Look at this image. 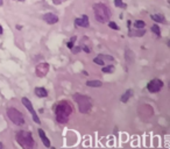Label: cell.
<instances>
[{
	"mask_svg": "<svg viewBox=\"0 0 170 149\" xmlns=\"http://www.w3.org/2000/svg\"><path fill=\"white\" fill-rule=\"evenodd\" d=\"M2 4H4V1H2V0H0V6H2Z\"/></svg>",
	"mask_w": 170,
	"mask_h": 149,
	"instance_id": "obj_29",
	"label": "cell"
},
{
	"mask_svg": "<svg viewBox=\"0 0 170 149\" xmlns=\"http://www.w3.org/2000/svg\"><path fill=\"white\" fill-rule=\"evenodd\" d=\"M75 26L78 27H89L90 26V21H89V18L86 15H83L82 18H77L75 20Z\"/></svg>",
	"mask_w": 170,
	"mask_h": 149,
	"instance_id": "obj_10",
	"label": "cell"
},
{
	"mask_svg": "<svg viewBox=\"0 0 170 149\" xmlns=\"http://www.w3.org/2000/svg\"><path fill=\"white\" fill-rule=\"evenodd\" d=\"M21 101H22V104L25 105V107H26L28 111L32 113V115H33V120H34L36 123L41 122V121H40V119H38V116H37V114H36L35 110H34V107H33V105H32V103L29 101V99H28V98H26V97H23V98L21 99Z\"/></svg>",
	"mask_w": 170,
	"mask_h": 149,
	"instance_id": "obj_7",
	"label": "cell"
},
{
	"mask_svg": "<svg viewBox=\"0 0 170 149\" xmlns=\"http://www.w3.org/2000/svg\"><path fill=\"white\" fill-rule=\"evenodd\" d=\"M146 26V23H144V21L142 20H135L134 21V27L135 29H137V30H142L143 28Z\"/></svg>",
	"mask_w": 170,
	"mask_h": 149,
	"instance_id": "obj_17",
	"label": "cell"
},
{
	"mask_svg": "<svg viewBox=\"0 0 170 149\" xmlns=\"http://www.w3.org/2000/svg\"><path fill=\"white\" fill-rule=\"evenodd\" d=\"M108 27L112 28V29H114V30H119V29H120L119 26L116 25L115 22H113V21H108Z\"/></svg>",
	"mask_w": 170,
	"mask_h": 149,
	"instance_id": "obj_23",
	"label": "cell"
},
{
	"mask_svg": "<svg viewBox=\"0 0 170 149\" xmlns=\"http://www.w3.org/2000/svg\"><path fill=\"white\" fill-rule=\"evenodd\" d=\"M93 63H96V64H98V65H101V66L105 65V62L103 61V58L99 57V56H97L96 58H93Z\"/></svg>",
	"mask_w": 170,
	"mask_h": 149,
	"instance_id": "obj_21",
	"label": "cell"
},
{
	"mask_svg": "<svg viewBox=\"0 0 170 149\" xmlns=\"http://www.w3.org/2000/svg\"><path fill=\"white\" fill-rule=\"evenodd\" d=\"M82 49H83L85 53H90V51H91V50H90V48L89 47H86V45H83V47H82Z\"/></svg>",
	"mask_w": 170,
	"mask_h": 149,
	"instance_id": "obj_26",
	"label": "cell"
},
{
	"mask_svg": "<svg viewBox=\"0 0 170 149\" xmlns=\"http://www.w3.org/2000/svg\"><path fill=\"white\" fill-rule=\"evenodd\" d=\"M66 47H68L69 49H71L72 47H75V45H73V41H71V40H70V41H69V42L66 43Z\"/></svg>",
	"mask_w": 170,
	"mask_h": 149,
	"instance_id": "obj_25",
	"label": "cell"
},
{
	"mask_svg": "<svg viewBox=\"0 0 170 149\" xmlns=\"http://www.w3.org/2000/svg\"><path fill=\"white\" fill-rule=\"evenodd\" d=\"M16 29H18V30H21V29H22V27L20 26V25H18V26H16Z\"/></svg>",
	"mask_w": 170,
	"mask_h": 149,
	"instance_id": "obj_27",
	"label": "cell"
},
{
	"mask_svg": "<svg viewBox=\"0 0 170 149\" xmlns=\"http://www.w3.org/2000/svg\"><path fill=\"white\" fill-rule=\"evenodd\" d=\"M98 56L99 57H101L104 62L105 61H113V60H114V58H113L112 56H110V55H101V54H100V55H98Z\"/></svg>",
	"mask_w": 170,
	"mask_h": 149,
	"instance_id": "obj_22",
	"label": "cell"
},
{
	"mask_svg": "<svg viewBox=\"0 0 170 149\" xmlns=\"http://www.w3.org/2000/svg\"><path fill=\"white\" fill-rule=\"evenodd\" d=\"M16 141L22 148H33L35 146V142L30 132L20 131L19 133H16Z\"/></svg>",
	"mask_w": 170,
	"mask_h": 149,
	"instance_id": "obj_3",
	"label": "cell"
},
{
	"mask_svg": "<svg viewBox=\"0 0 170 149\" xmlns=\"http://www.w3.org/2000/svg\"><path fill=\"white\" fill-rule=\"evenodd\" d=\"M72 112V107L68 101L62 100L60 101L55 107V113H56V121L58 123H66L69 121V116Z\"/></svg>",
	"mask_w": 170,
	"mask_h": 149,
	"instance_id": "obj_1",
	"label": "cell"
},
{
	"mask_svg": "<svg viewBox=\"0 0 170 149\" xmlns=\"http://www.w3.org/2000/svg\"><path fill=\"white\" fill-rule=\"evenodd\" d=\"M0 148H4V146H2V144H1V143H0Z\"/></svg>",
	"mask_w": 170,
	"mask_h": 149,
	"instance_id": "obj_30",
	"label": "cell"
},
{
	"mask_svg": "<svg viewBox=\"0 0 170 149\" xmlns=\"http://www.w3.org/2000/svg\"><path fill=\"white\" fill-rule=\"evenodd\" d=\"M150 29H152V32L154 33V34H156L157 37H160V36H161V29L159 28L157 25H153V26L150 27Z\"/></svg>",
	"mask_w": 170,
	"mask_h": 149,
	"instance_id": "obj_18",
	"label": "cell"
},
{
	"mask_svg": "<svg viewBox=\"0 0 170 149\" xmlns=\"http://www.w3.org/2000/svg\"><path fill=\"white\" fill-rule=\"evenodd\" d=\"M71 50H72V53H73V54H78V53H79V51L82 50V48H81V47H78V45H77L76 48H73V47H72V48H71Z\"/></svg>",
	"mask_w": 170,
	"mask_h": 149,
	"instance_id": "obj_24",
	"label": "cell"
},
{
	"mask_svg": "<svg viewBox=\"0 0 170 149\" xmlns=\"http://www.w3.org/2000/svg\"><path fill=\"white\" fill-rule=\"evenodd\" d=\"M48 71H49V64H47V63L38 64V65L36 66V75H37L38 77L45 76V75L48 73Z\"/></svg>",
	"mask_w": 170,
	"mask_h": 149,
	"instance_id": "obj_8",
	"label": "cell"
},
{
	"mask_svg": "<svg viewBox=\"0 0 170 149\" xmlns=\"http://www.w3.org/2000/svg\"><path fill=\"white\" fill-rule=\"evenodd\" d=\"M7 116L12 120V122L15 123L16 126H22L26 122L23 114L21 113L19 110H16L15 107H9L7 110Z\"/></svg>",
	"mask_w": 170,
	"mask_h": 149,
	"instance_id": "obj_5",
	"label": "cell"
},
{
	"mask_svg": "<svg viewBox=\"0 0 170 149\" xmlns=\"http://www.w3.org/2000/svg\"><path fill=\"white\" fill-rule=\"evenodd\" d=\"M75 101L78 104V108H79V112L82 113H86L89 112L90 108H91V100H90L89 97L79 94V93H76L73 96Z\"/></svg>",
	"mask_w": 170,
	"mask_h": 149,
	"instance_id": "obj_4",
	"label": "cell"
},
{
	"mask_svg": "<svg viewBox=\"0 0 170 149\" xmlns=\"http://www.w3.org/2000/svg\"><path fill=\"white\" fill-rule=\"evenodd\" d=\"M114 5H115L116 7H120V8H126L127 7V5L124 4L122 0H114Z\"/></svg>",
	"mask_w": 170,
	"mask_h": 149,
	"instance_id": "obj_20",
	"label": "cell"
},
{
	"mask_svg": "<svg viewBox=\"0 0 170 149\" xmlns=\"http://www.w3.org/2000/svg\"><path fill=\"white\" fill-rule=\"evenodd\" d=\"M2 33H4V29H2V27L0 25V34H2Z\"/></svg>",
	"mask_w": 170,
	"mask_h": 149,
	"instance_id": "obj_28",
	"label": "cell"
},
{
	"mask_svg": "<svg viewBox=\"0 0 170 149\" xmlns=\"http://www.w3.org/2000/svg\"><path fill=\"white\" fill-rule=\"evenodd\" d=\"M134 94V91L132 90V88H128L127 91H126L125 93L121 96V98H120V100H121V103H127L128 100H129V98Z\"/></svg>",
	"mask_w": 170,
	"mask_h": 149,
	"instance_id": "obj_13",
	"label": "cell"
},
{
	"mask_svg": "<svg viewBox=\"0 0 170 149\" xmlns=\"http://www.w3.org/2000/svg\"><path fill=\"white\" fill-rule=\"evenodd\" d=\"M16 1H25V0H16Z\"/></svg>",
	"mask_w": 170,
	"mask_h": 149,
	"instance_id": "obj_31",
	"label": "cell"
},
{
	"mask_svg": "<svg viewBox=\"0 0 170 149\" xmlns=\"http://www.w3.org/2000/svg\"><path fill=\"white\" fill-rule=\"evenodd\" d=\"M163 88V82L161 79H153L147 84V88L150 93H157Z\"/></svg>",
	"mask_w": 170,
	"mask_h": 149,
	"instance_id": "obj_6",
	"label": "cell"
},
{
	"mask_svg": "<svg viewBox=\"0 0 170 149\" xmlns=\"http://www.w3.org/2000/svg\"><path fill=\"white\" fill-rule=\"evenodd\" d=\"M93 12H94V18L100 23H106L110 21L111 18V11L105 4H94L93 5Z\"/></svg>",
	"mask_w": 170,
	"mask_h": 149,
	"instance_id": "obj_2",
	"label": "cell"
},
{
	"mask_svg": "<svg viewBox=\"0 0 170 149\" xmlns=\"http://www.w3.org/2000/svg\"><path fill=\"white\" fill-rule=\"evenodd\" d=\"M150 18H152L155 22H161V23H164V22H165L164 17H163V15H160V14H153V15H150Z\"/></svg>",
	"mask_w": 170,
	"mask_h": 149,
	"instance_id": "obj_16",
	"label": "cell"
},
{
	"mask_svg": "<svg viewBox=\"0 0 170 149\" xmlns=\"http://www.w3.org/2000/svg\"><path fill=\"white\" fill-rule=\"evenodd\" d=\"M125 58L128 64H132L134 62V53L132 50H129L128 48H126V50H125Z\"/></svg>",
	"mask_w": 170,
	"mask_h": 149,
	"instance_id": "obj_12",
	"label": "cell"
},
{
	"mask_svg": "<svg viewBox=\"0 0 170 149\" xmlns=\"http://www.w3.org/2000/svg\"><path fill=\"white\" fill-rule=\"evenodd\" d=\"M35 94L37 97H40V98H45V97L48 96V92H47V90L44 88H36Z\"/></svg>",
	"mask_w": 170,
	"mask_h": 149,
	"instance_id": "obj_14",
	"label": "cell"
},
{
	"mask_svg": "<svg viewBox=\"0 0 170 149\" xmlns=\"http://www.w3.org/2000/svg\"><path fill=\"white\" fill-rule=\"evenodd\" d=\"M43 20L48 25H55V23L58 22V17L53 14V13H47V14L43 15Z\"/></svg>",
	"mask_w": 170,
	"mask_h": 149,
	"instance_id": "obj_9",
	"label": "cell"
},
{
	"mask_svg": "<svg viewBox=\"0 0 170 149\" xmlns=\"http://www.w3.org/2000/svg\"><path fill=\"white\" fill-rule=\"evenodd\" d=\"M37 132H38V135H40L41 140H42V142H43V144H44L45 147H48V148H49V147H50V141H49V139L47 138L44 131H43V129H41V128H38Z\"/></svg>",
	"mask_w": 170,
	"mask_h": 149,
	"instance_id": "obj_11",
	"label": "cell"
},
{
	"mask_svg": "<svg viewBox=\"0 0 170 149\" xmlns=\"http://www.w3.org/2000/svg\"><path fill=\"white\" fill-rule=\"evenodd\" d=\"M101 71L104 73H111L114 71V65H107V66H103L101 68Z\"/></svg>",
	"mask_w": 170,
	"mask_h": 149,
	"instance_id": "obj_19",
	"label": "cell"
},
{
	"mask_svg": "<svg viewBox=\"0 0 170 149\" xmlns=\"http://www.w3.org/2000/svg\"><path fill=\"white\" fill-rule=\"evenodd\" d=\"M103 85V83L100 80H89L86 82V86H90V88H100Z\"/></svg>",
	"mask_w": 170,
	"mask_h": 149,
	"instance_id": "obj_15",
	"label": "cell"
}]
</instances>
